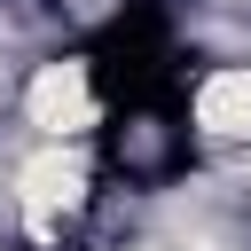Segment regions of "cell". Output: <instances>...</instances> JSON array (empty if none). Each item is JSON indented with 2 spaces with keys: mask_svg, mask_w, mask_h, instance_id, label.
<instances>
[{
  "mask_svg": "<svg viewBox=\"0 0 251 251\" xmlns=\"http://www.w3.org/2000/svg\"><path fill=\"white\" fill-rule=\"evenodd\" d=\"M94 204V149L86 141H31L8 173V212L24 235L55 243L63 227H78Z\"/></svg>",
  "mask_w": 251,
  "mask_h": 251,
  "instance_id": "cell-1",
  "label": "cell"
},
{
  "mask_svg": "<svg viewBox=\"0 0 251 251\" xmlns=\"http://www.w3.org/2000/svg\"><path fill=\"white\" fill-rule=\"evenodd\" d=\"M16 118L31 126V141H86L102 126V86L86 55H47L24 71L16 86Z\"/></svg>",
  "mask_w": 251,
  "mask_h": 251,
  "instance_id": "cell-2",
  "label": "cell"
},
{
  "mask_svg": "<svg viewBox=\"0 0 251 251\" xmlns=\"http://www.w3.org/2000/svg\"><path fill=\"white\" fill-rule=\"evenodd\" d=\"M188 133L212 149H251V63H212L188 86Z\"/></svg>",
  "mask_w": 251,
  "mask_h": 251,
  "instance_id": "cell-3",
  "label": "cell"
}]
</instances>
